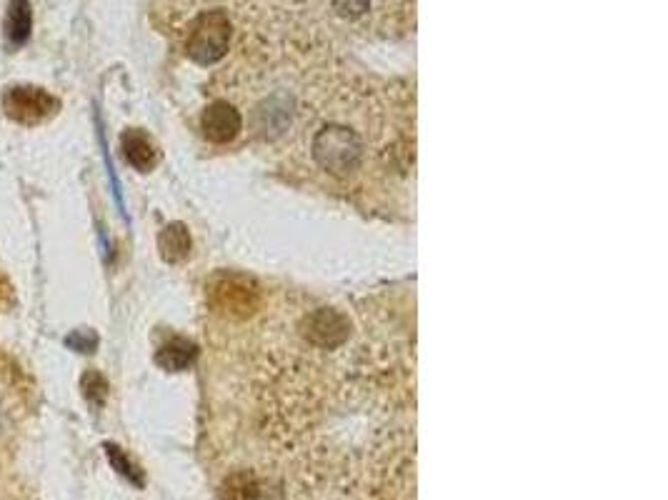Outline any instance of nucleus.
I'll return each mask as SVG.
<instances>
[{
	"label": "nucleus",
	"instance_id": "nucleus-1",
	"mask_svg": "<svg viewBox=\"0 0 668 500\" xmlns=\"http://www.w3.org/2000/svg\"><path fill=\"white\" fill-rule=\"evenodd\" d=\"M308 150H311L313 163L333 178H348L366 163L363 135L351 125L338 123V120L313 130Z\"/></svg>",
	"mask_w": 668,
	"mask_h": 500
},
{
	"label": "nucleus",
	"instance_id": "nucleus-2",
	"mask_svg": "<svg viewBox=\"0 0 668 500\" xmlns=\"http://www.w3.org/2000/svg\"><path fill=\"white\" fill-rule=\"evenodd\" d=\"M231 35L233 25L226 10H203V13L196 15V20L188 25V58L198 65L218 63V60H223L228 55Z\"/></svg>",
	"mask_w": 668,
	"mask_h": 500
},
{
	"label": "nucleus",
	"instance_id": "nucleus-3",
	"mask_svg": "<svg viewBox=\"0 0 668 500\" xmlns=\"http://www.w3.org/2000/svg\"><path fill=\"white\" fill-rule=\"evenodd\" d=\"M208 298H211L213 308L221 310L228 318H248L261 305V290L243 275L223 273L208 285Z\"/></svg>",
	"mask_w": 668,
	"mask_h": 500
},
{
	"label": "nucleus",
	"instance_id": "nucleus-4",
	"mask_svg": "<svg viewBox=\"0 0 668 500\" xmlns=\"http://www.w3.org/2000/svg\"><path fill=\"white\" fill-rule=\"evenodd\" d=\"M3 108L21 125H41L61 110V100L38 85H13L3 95Z\"/></svg>",
	"mask_w": 668,
	"mask_h": 500
},
{
	"label": "nucleus",
	"instance_id": "nucleus-5",
	"mask_svg": "<svg viewBox=\"0 0 668 500\" xmlns=\"http://www.w3.org/2000/svg\"><path fill=\"white\" fill-rule=\"evenodd\" d=\"M351 335V323L333 308H318L306 318V338L316 348H341Z\"/></svg>",
	"mask_w": 668,
	"mask_h": 500
},
{
	"label": "nucleus",
	"instance_id": "nucleus-6",
	"mask_svg": "<svg viewBox=\"0 0 668 500\" xmlns=\"http://www.w3.org/2000/svg\"><path fill=\"white\" fill-rule=\"evenodd\" d=\"M201 128L211 143H231L238 138V133L243 130V115L228 100H216V103L208 105L201 115Z\"/></svg>",
	"mask_w": 668,
	"mask_h": 500
},
{
	"label": "nucleus",
	"instance_id": "nucleus-7",
	"mask_svg": "<svg viewBox=\"0 0 668 500\" xmlns=\"http://www.w3.org/2000/svg\"><path fill=\"white\" fill-rule=\"evenodd\" d=\"M33 33V5L31 0H11L3 20V35H6L8 48L16 50L31 40Z\"/></svg>",
	"mask_w": 668,
	"mask_h": 500
},
{
	"label": "nucleus",
	"instance_id": "nucleus-8",
	"mask_svg": "<svg viewBox=\"0 0 668 500\" xmlns=\"http://www.w3.org/2000/svg\"><path fill=\"white\" fill-rule=\"evenodd\" d=\"M121 148L128 163L136 170H141V173H148V170H153L158 165L156 143H153L151 135L143 133V130L128 128L126 133L121 135Z\"/></svg>",
	"mask_w": 668,
	"mask_h": 500
},
{
	"label": "nucleus",
	"instance_id": "nucleus-9",
	"mask_svg": "<svg viewBox=\"0 0 668 500\" xmlns=\"http://www.w3.org/2000/svg\"><path fill=\"white\" fill-rule=\"evenodd\" d=\"M198 348L186 338H171L161 350L156 353V363L161 365L163 370H171V373H178V370L191 368L193 360H196Z\"/></svg>",
	"mask_w": 668,
	"mask_h": 500
},
{
	"label": "nucleus",
	"instance_id": "nucleus-10",
	"mask_svg": "<svg viewBox=\"0 0 668 500\" xmlns=\"http://www.w3.org/2000/svg\"><path fill=\"white\" fill-rule=\"evenodd\" d=\"M158 250L168 263H181L191 253V235L183 223H171L158 235Z\"/></svg>",
	"mask_w": 668,
	"mask_h": 500
},
{
	"label": "nucleus",
	"instance_id": "nucleus-11",
	"mask_svg": "<svg viewBox=\"0 0 668 500\" xmlns=\"http://www.w3.org/2000/svg\"><path fill=\"white\" fill-rule=\"evenodd\" d=\"M103 448H106V455H108V460H111L113 468H116L118 473L123 475V478L131 480V483L136 485V488H141V485H143V473H141V468H138V465L133 463L131 458H128L126 450H123L121 445H116V443H106V445H103Z\"/></svg>",
	"mask_w": 668,
	"mask_h": 500
},
{
	"label": "nucleus",
	"instance_id": "nucleus-12",
	"mask_svg": "<svg viewBox=\"0 0 668 500\" xmlns=\"http://www.w3.org/2000/svg\"><path fill=\"white\" fill-rule=\"evenodd\" d=\"M81 390L93 408H101L108 398V380L98 370H86L81 378Z\"/></svg>",
	"mask_w": 668,
	"mask_h": 500
},
{
	"label": "nucleus",
	"instance_id": "nucleus-13",
	"mask_svg": "<svg viewBox=\"0 0 668 500\" xmlns=\"http://www.w3.org/2000/svg\"><path fill=\"white\" fill-rule=\"evenodd\" d=\"M66 345L71 350H76V353H93V350L98 348V335L88 328L73 330L66 338Z\"/></svg>",
	"mask_w": 668,
	"mask_h": 500
},
{
	"label": "nucleus",
	"instance_id": "nucleus-14",
	"mask_svg": "<svg viewBox=\"0 0 668 500\" xmlns=\"http://www.w3.org/2000/svg\"><path fill=\"white\" fill-rule=\"evenodd\" d=\"M6 293H8V285H6V280L0 278V303H3V298H6Z\"/></svg>",
	"mask_w": 668,
	"mask_h": 500
}]
</instances>
